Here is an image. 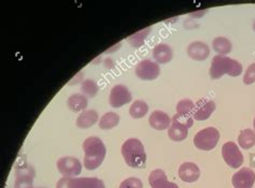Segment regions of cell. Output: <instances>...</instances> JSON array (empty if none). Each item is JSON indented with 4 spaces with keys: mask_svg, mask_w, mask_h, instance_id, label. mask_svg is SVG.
Instances as JSON below:
<instances>
[{
    "mask_svg": "<svg viewBox=\"0 0 255 188\" xmlns=\"http://www.w3.org/2000/svg\"><path fill=\"white\" fill-rule=\"evenodd\" d=\"M142 182L137 178H129L126 179L121 183L119 188H142Z\"/></svg>",
    "mask_w": 255,
    "mask_h": 188,
    "instance_id": "obj_27",
    "label": "cell"
},
{
    "mask_svg": "<svg viewBox=\"0 0 255 188\" xmlns=\"http://www.w3.org/2000/svg\"><path fill=\"white\" fill-rule=\"evenodd\" d=\"M187 133H189V128L176 122H172V125L168 129V137L172 141H176V142L185 140Z\"/></svg>",
    "mask_w": 255,
    "mask_h": 188,
    "instance_id": "obj_19",
    "label": "cell"
},
{
    "mask_svg": "<svg viewBox=\"0 0 255 188\" xmlns=\"http://www.w3.org/2000/svg\"><path fill=\"white\" fill-rule=\"evenodd\" d=\"M194 103L190 99H183L177 104V114L172 117V122L179 123L187 128L193 126Z\"/></svg>",
    "mask_w": 255,
    "mask_h": 188,
    "instance_id": "obj_6",
    "label": "cell"
},
{
    "mask_svg": "<svg viewBox=\"0 0 255 188\" xmlns=\"http://www.w3.org/2000/svg\"><path fill=\"white\" fill-rule=\"evenodd\" d=\"M255 82V64L250 65L249 68L247 69L245 77H244V83L246 85H250Z\"/></svg>",
    "mask_w": 255,
    "mask_h": 188,
    "instance_id": "obj_28",
    "label": "cell"
},
{
    "mask_svg": "<svg viewBox=\"0 0 255 188\" xmlns=\"http://www.w3.org/2000/svg\"><path fill=\"white\" fill-rule=\"evenodd\" d=\"M56 188H105L102 180L97 178H66L60 179Z\"/></svg>",
    "mask_w": 255,
    "mask_h": 188,
    "instance_id": "obj_5",
    "label": "cell"
},
{
    "mask_svg": "<svg viewBox=\"0 0 255 188\" xmlns=\"http://www.w3.org/2000/svg\"><path fill=\"white\" fill-rule=\"evenodd\" d=\"M238 143L245 150L251 149L255 145V132L252 129L241 130L238 137Z\"/></svg>",
    "mask_w": 255,
    "mask_h": 188,
    "instance_id": "obj_21",
    "label": "cell"
},
{
    "mask_svg": "<svg viewBox=\"0 0 255 188\" xmlns=\"http://www.w3.org/2000/svg\"><path fill=\"white\" fill-rule=\"evenodd\" d=\"M213 50L217 53H219V55H226V54L231 53L232 51V42L228 40L227 38L224 37H218L213 40L212 42Z\"/></svg>",
    "mask_w": 255,
    "mask_h": 188,
    "instance_id": "obj_23",
    "label": "cell"
},
{
    "mask_svg": "<svg viewBox=\"0 0 255 188\" xmlns=\"http://www.w3.org/2000/svg\"><path fill=\"white\" fill-rule=\"evenodd\" d=\"M219 140L220 132L213 127H209L196 133L194 137V144L201 151H211L217 146Z\"/></svg>",
    "mask_w": 255,
    "mask_h": 188,
    "instance_id": "obj_4",
    "label": "cell"
},
{
    "mask_svg": "<svg viewBox=\"0 0 255 188\" xmlns=\"http://www.w3.org/2000/svg\"><path fill=\"white\" fill-rule=\"evenodd\" d=\"M222 156L225 163L233 169H238L244 164V155L234 142H226L222 147Z\"/></svg>",
    "mask_w": 255,
    "mask_h": 188,
    "instance_id": "obj_7",
    "label": "cell"
},
{
    "mask_svg": "<svg viewBox=\"0 0 255 188\" xmlns=\"http://www.w3.org/2000/svg\"><path fill=\"white\" fill-rule=\"evenodd\" d=\"M122 155L126 165L133 169H142L145 167L146 154L143 144L138 139L125 141L122 145Z\"/></svg>",
    "mask_w": 255,
    "mask_h": 188,
    "instance_id": "obj_2",
    "label": "cell"
},
{
    "mask_svg": "<svg viewBox=\"0 0 255 188\" xmlns=\"http://www.w3.org/2000/svg\"><path fill=\"white\" fill-rule=\"evenodd\" d=\"M84 167L87 170H95L102 166L106 157V146L102 140L97 137H90L83 142Z\"/></svg>",
    "mask_w": 255,
    "mask_h": 188,
    "instance_id": "obj_1",
    "label": "cell"
},
{
    "mask_svg": "<svg viewBox=\"0 0 255 188\" xmlns=\"http://www.w3.org/2000/svg\"><path fill=\"white\" fill-rule=\"evenodd\" d=\"M253 28H254V30H255V22H254V25H253Z\"/></svg>",
    "mask_w": 255,
    "mask_h": 188,
    "instance_id": "obj_30",
    "label": "cell"
},
{
    "mask_svg": "<svg viewBox=\"0 0 255 188\" xmlns=\"http://www.w3.org/2000/svg\"><path fill=\"white\" fill-rule=\"evenodd\" d=\"M253 126H254V129H255V117H254V120H253Z\"/></svg>",
    "mask_w": 255,
    "mask_h": 188,
    "instance_id": "obj_29",
    "label": "cell"
},
{
    "mask_svg": "<svg viewBox=\"0 0 255 188\" xmlns=\"http://www.w3.org/2000/svg\"><path fill=\"white\" fill-rule=\"evenodd\" d=\"M159 72L158 65L149 59L142 60L136 67V76L144 81L155 80L159 76Z\"/></svg>",
    "mask_w": 255,
    "mask_h": 188,
    "instance_id": "obj_10",
    "label": "cell"
},
{
    "mask_svg": "<svg viewBox=\"0 0 255 188\" xmlns=\"http://www.w3.org/2000/svg\"><path fill=\"white\" fill-rule=\"evenodd\" d=\"M210 54L209 46L206 43L195 41L187 46V55L194 60H205Z\"/></svg>",
    "mask_w": 255,
    "mask_h": 188,
    "instance_id": "obj_15",
    "label": "cell"
},
{
    "mask_svg": "<svg viewBox=\"0 0 255 188\" xmlns=\"http://www.w3.org/2000/svg\"><path fill=\"white\" fill-rule=\"evenodd\" d=\"M179 177L186 183H193L200 177V170L197 165L193 163H184L179 168Z\"/></svg>",
    "mask_w": 255,
    "mask_h": 188,
    "instance_id": "obj_13",
    "label": "cell"
},
{
    "mask_svg": "<svg viewBox=\"0 0 255 188\" xmlns=\"http://www.w3.org/2000/svg\"><path fill=\"white\" fill-rule=\"evenodd\" d=\"M232 183L235 188H252L255 183V173L250 168H243L234 174Z\"/></svg>",
    "mask_w": 255,
    "mask_h": 188,
    "instance_id": "obj_11",
    "label": "cell"
},
{
    "mask_svg": "<svg viewBox=\"0 0 255 188\" xmlns=\"http://www.w3.org/2000/svg\"><path fill=\"white\" fill-rule=\"evenodd\" d=\"M151 31V27H147V28L143 29V30H140L136 33H133L132 36H130L128 39V42L131 46L133 48H140L143 43H144V40L149 35V32Z\"/></svg>",
    "mask_w": 255,
    "mask_h": 188,
    "instance_id": "obj_25",
    "label": "cell"
},
{
    "mask_svg": "<svg viewBox=\"0 0 255 188\" xmlns=\"http://www.w3.org/2000/svg\"><path fill=\"white\" fill-rule=\"evenodd\" d=\"M98 120V113L94 110H86L80 114L77 119V126L81 129L90 128Z\"/></svg>",
    "mask_w": 255,
    "mask_h": 188,
    "instance_id": "obj_18",
    "label": "cell"
},
{
    "mask_svg": "<svg viewBox=\"0 0 255 188\" xmlns=\"http://www.w3.org/2000/svg\"><path fill=\"white\" fill-rule=\"evenodd\" d=\"M57 169L66 178L77 177L82 171V165L80 160L75 157H62L57 161Z\"/></svg>",
    "mask_w": 255,
    "mask_h": 188,
    "instance_id": "obj_8",
    "label": "cell"
},
{
    "mask_svg": "<svg viewBox=\"0 0 255 188\" xmlns=\"http://www.w3.org/2000/svg\"><path fill=\"white\" fill-rule=\"evenodd\" d=\"M149 123L152 128L156 130H165L169 128L171 118L167 113L163 111H154L149 118Z\"/></svg>",
    "mask_w": 255,
    "mask_h": 188,
    "instance_id": "obj_16",
    "label": "cell"
},
{
    "mask_svg": "<svg viewBox=\"0 0 255 188\" xmlns=\"http://www.w3.org/2000/svg\"><path fill=\"white\" fill-rule=\"evenodd\" d=\"M119 123H120V116L118 114L114 112H109V113H106L105 115L100 118L99 127L100 129L108 130V129L114 128V127L119 125Z\"/></svg>",
    "mask_w": 255,
    "mask_h": 188,
    "instance_id": "obj_22",
    "label": "cell"
},
{
    "mask_svg": "<svg viewBox=\"0 0 255 188\" xmlns=\"http://www.w3.org/2000/svg\"><path fill=\"white\" fill-rule=\"evenodd\" d=\"M216 110V103L209 99H199L194 104L193 118L196 120H206L210 117L211 114Z\"/></svg>",
    "mask_w": 255,
    "mask_h": 188,
    "instance_id": "obj_12",
    "label": "cell"
},
{
    "mask_svg": "<svg viewBox=\"0 0 255 188\" xmlns=\"http://www.w3.org/2000/svg\"><path fill=\"white\" fill-rule=\"evenodd\" d=\"M243 72V65L237 60L230 57L217 55L214 56L210 67V77L213 80L222 78L224 75L231 77H238Z\"/></svg>",
    "mask_w": 255,
    "mask_h": 188,
    "instance_id": "obj_3",
    "label": "cell"
},
{
    "mask_svg": "<svg viewBox=\"0 0 255 188\" xmlns=\"http://www.w3.org/2000/svg\"><path fill=\"white\" fill-rule=\"evenodd\" d=\"M81 90H82V92H83L84 94H86L87 96L94 97V96H96V94L98 93L99 87H98V85L96 84L95 81H93V80H85L84 82L82 83Z\"/></svg>",
    "mask_w": 255,
    "mask_h": 188,
    "instance_id": "obj_26",
    "label": "cell"
},
{
    "mask_svg": "<svg viewBox=\"0 0 255 188\" xmlns=\"http://www.w3.org/2000/svg\"><path fill=\"white\" fill-rule=\"evenodd\" d=\"M153 57L158 64H167L172 59V50L168 44H157L153 50Z\"/></svg>",
    "mask_w": 255,
    "mask_h": 188,
    "instance_id": "obj_17",
    "label": "cell"
},
{
    "mask_svg": "<svg viewBox=\"0 0 255 188\" xmlns=\"http://www.w3.org/2000/svg\"><path fill=\"white\" fill-rule=\"evenodd\" d=\"M149 111V106H147L145 101L142 100H136L129 109V114L132 118H141Z\"/></svg>",
    "mask_w": 255,
    "mask_h": 188,
    "instance_id": "obj_24",
    "label": "cell"
},
{
    "mask_svg": "<svg viewBox=\"0 0 255 188\" xmlns=\"http://www.w3.org/2000/svg\"><path fill=\"white\" fill-rule=\"evenodd\" d=\"M149 183L152 188H179L177 184L168 182L165 172L160 169H156L151 172Z\"/></svg>",
    "mask_w": 255,
    "mask_h": 188,
    "instance_id": "obj_14",
    "label": "cell"
},
{
    "mask_svg": "<svg viewBox=\"0 0 255 188\" xmlns=\"http://www.w3.org/2000/svg\"><path fill=\"white\" fill-rule=\"evenodd\" d=\"M67 105L72 112H81L86 109L87 98L81 94H75L68 98Z\"/></svg>",
    "mask_w": 255,
    "mask_h": 188,
    "instance_id": "obj_20",
    "label": "cell"
},
{
    "mask_svg": "<svg viewBox=\"0 0 255 188\" xmlns=\"http://www.w3.org/2000/svg\"><path fill=\"white\" fill-rule=\"evenodd\" d=\"M132 100V96L129 92L124 85H116L113 87L110 92V97H109V103L113 107H121L127 103H129Z\"/></svg>",
    "mask_w": 255,
    "mask_h": 188,
    "instance_id": "obj_9",
    "label": "cell"
}]
</instances>
